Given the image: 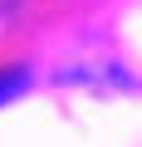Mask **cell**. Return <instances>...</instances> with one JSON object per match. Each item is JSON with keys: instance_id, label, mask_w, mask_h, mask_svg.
<instances>
[{"instance_id": "obj_1", "label": "cell", "mask_w": 142, "mask_h": 147, "mask_svg": "<svg viewBox=\"0 0 142 147\" xmlns=\"http://www.w3.org/2000/svg\"><path fill=\"white\" fill-rule=\"evenodd\" d=\"M25 84H30V74H25V69H0V103L15 98V93H25Z\"/></svg>"}]
</instances>
